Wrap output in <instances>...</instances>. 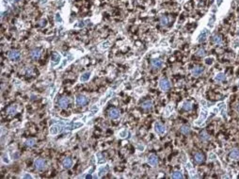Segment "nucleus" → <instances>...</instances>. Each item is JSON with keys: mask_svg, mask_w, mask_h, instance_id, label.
Returning <instances> with one entry per match:
<instances>
[{"mask_svg": "<svg viewBox=\"0 0 239 179\" xmlns=\"http://www.w3.org/2000/svg\"><path fill=\"white\" fill-rule=\"evenodd\" d=\"M207 102L205 100H201V113H200V116L198 118L197 121L194 122V125H197V126H201L205 122L206 119L208 118L209 115V109L207 108Z\"/></svg>", "mask_w": 239, "mask_h": 179, "instance_id": "1", "label": "nucleus"}, {"mask_svg": "<svg viewBox=\"0 0 239 179\" xmlns=\"http://www.w3.org/2000/svg\"><path fill=\"white\" fill-rule=\"evenodd\" d=\"M211 111L217 115H220L222 118H226V112H227V106L225 102H220L217 104L216 106L211 108Z\"/></svg>", "mask_w": 239, "mask_h": 179, "instance_id": "2", "label": "nucleus"}, {"mask_svg": "<svg viewBox=\"0 0 239 179\" xmlns=\"http://www.w3.org/2000/svg\"><path fill=\"white\" fill-rule=\"evenodd\" d=\"M215 6H216V5H214L213 9H212L213 12L209 14V19H208V22H207V27H208L209 29H213V28L215 27V26H216L217 17H216V14H215V10H216Z\"/></svg>", "mask_w": 239, "mask_h": 179, "instance_id": "3", "label": "nucleus"}, {"mask_svg": "<svg viewBox=\"0 0 239 179\" xmlns=\"http://www.w3.org/2000/svg\"><path fill=\"white\" fill-rule=\"evenodd\" d=\"M210 32H211V30H210L208 27H205V28H203V29H202L197 38V42H205V41L208 39L209 35H210Z\"/></svg>", "mask_w": 239, "mask_h": 179, "instance_id": "4", "label": "nucleus"}, {"mask_svg": "<svg viewBox=\"0 0 239 179\" xmlns=\"http://www.w3.org/2000/svg\"><path fill=\"white\" fill-rule=\"evenodd\" d=\"M63 130H64L63 129V124H62V122H59V124H56V125H52V126L50 127L49 132H50V134H51L52 136H56V135L61 133Z\"/></svg>", "mask_w": 239, "mask_h": 179, "instance_id": "5", "label": "nucleus"}, {"mask_svg": "<svg viewBox=\"0 0 239 179\" xmlns=\"http://www.w3.org/2000/svg\"><path fill=\"white\" fill-rule=\"evenodd\" d=\"M153 130L157 135H164L166 133V126L162 122H155L153 125Z\"/></svg>", "mask_w": 239, "mask_h": 179, "instance_id": "6", "label": "nucleus"}, {"mask_svg": "<svg viewBox=\"0 0 239 179\" xmlns=\"http://www.w3.org/2000/svg\"><path fill=\"white\" fill-rule=\"evenodd\" d=\"M159 88L162 92H167L170 89V82L167 78H162L159 80Z\"/></svg>", "mask_w": 239, "mask_h": 179, "instance_id": "7", "label": "nucleus"}, {"mask_svg": "<svg viewBox=\"0 0 239 179\" xmlns=\"http://www.w3.org/2000/svg\"><path fill=\"white\" fill-rule=\"evenodd\" d=\"M185 167H186V169H187L188 172H189V176L191 177V178H195V177H197V171H196V169L193 167L192 164H191L189 161L186 162Z\"/></svg>", "mask_w": 239, "mask_h": 179, "instance_id": "8", "label": "nucleus"}, {"mask_svg": "<svg viewBox=\"0 0 239 179\" xmlns=\"http://www.w3.org/2000/svg\"><path fill=\"white\" fill-rule=\"evenodd\" d=\"M8 57H9V59H10V60L18 61L19 59H20V57H21V54H20V52L17 51V50H12V51H10V52L9 53Z\"/></svg>", "mask_w": 239, "mask_h": 179, "instance_id": "9", "label": "nucleus"}, {"mask_svg": "<svg viewBox=\"0 0 239 179\" xmlns=\"http://www.w3.org/2000/svg\"><path fill=\"white\" fill-rule=\"evenodd\" d=\"M75 101H76V104H77L78 106L84 107V106H86V105H87L88 99H87V97L84 96V95H82V94H79V95H77V96H76Z\"/></svg>", "mask_w": 239, "mask_h": 179, "instance_id": "10", "label": "nucleus"}, {"mask_svg": "<svg viewBox=\"0 0 239 179\" xmlns=\"http://www.w3.org/2000/svg\"><path fill=\"white\" fill-rule=\"evenodd\" d=\"M34 165L38 171H42L45 168V161L42 158H37L34 161Z\"/></svg>", "mask_w": 239, "mask_h": 179, "instance_id": "11", "label": "nucleus"}, {"mask_svg": "<svg viewBox=\"0 0 239 179\" xmlns=\"http://www.w3.org/2000/svg\"><path fill=\"white\" fill-rule=\"evenodd\" d=\"M151 64H152V67L155 69H160L161 67H163V65H164V62H163V60L160 59H152V61H151Z\"/></svg>", "mask_w": 239, "mask_h": 179, "instance_id": "12", "label": "nucleus"}, {"mask_svg": "<svg viewBox=\"0 0 239 179\" xmlns=\"http://www.w3.org/2000/svg\"><path fill=\"white\" fill-rule=\"evenodd\" d=\"M108 116H109V118L110 119H112V120H116V119H118V118L120 117V110L118 109V108H111L110 110H109V112H108Z\"/></svg>", "mask_w": 239, "mask_h": 179, "instance_id": "13", "label": "nucleus"}, {"mask_svg": "<svg viewBox=\"0 0 239 179\" xmlns=\"http://www.w3.org/2000/svg\"><path fill=\"white\" fill-rule=\"evenodd\" d=\"M147 161H148V163L151 165V166L155 167V166L157 165V163H158V158H157V156L155 155L152 154V155H150L149 156H148Z\"/></svg>", "mask_w": 239, "mask_h": 179, "instance_id": "14", "label": "nucleus"}, {"mask_svg": "<svg viewBox=\"0 0 239 179\" xmlns=\"http://www.w3.org/2000/svg\"><path fill=\"white\" fill-rule=\"evenodd\" d=\"M60 59H61L60 55L58 54V53H54V54H52V56H51V65H52V67H54V66H56V64L59 63V61H60Z\"/></svg>", "mask_w": 239, "mask_h": 179, "instance_id": "15", "label": "nucleus"}, {"mask_svg": "<svg viewBox=\"0 0 239 179\" xmlns=\"http://www.w3.org/2000/svg\"><path fill=\"white\" fill-rule=\"evenodd\" d=\"M173 111H174L173 104L172 103L169 104V105H168V106H167L164 109V116L165 117H169V116L171 115V113L173 112Z\"/></svg>", "mask_w": 239, "mask_h": 179, "instance_id": "16", "label": "nucleus"}, {"mask_svg": "<svg viewBox=\"0 0 239 179\" xmlns=\"http://www.w3.org/2000/svg\"><path fill=\"white\" fill-rule=\"evenodd\" d=\"M113 94H114V92H113L112 90H108V92L106 93V95H105V96L101 99V101H100V105H104V104H106V102L107 101V100H109L110 97L113 96Z\"/></svg>", "mask_w": 239, "mask_h": 179, "instance_id": "17", "label": "nucleus"}, {"mask_svg": "<svg viewBox=\"0 0 239 179\" xmlns=\"http://www.w3.org/2000/svg\"><path fill=\"white\" fill-rule=\"evenodd\" d=\"M69 103H70L69 98L68 97H65V96L62 97V98H60L59 99V105L61 108H66L67 107L69 106Z\"/></svg>", "mask_w": 239, "mask_h": 179, "instance_id": "18", "label": "nucleus"}, {"mask_svg": "<svg viewBox=\"0 0 239 179\" xmlns=\"http://www.w3.org/2000/svg\"><path fill=\"white\" fill-rule=\"evenodd\" d=\"M202 72H203V68L202 67H200V66H196L195 68H193V70L191 71V74H192L193 76L195 77H198L200 75H202Z\"/></svg>", "mask_w": 239, "mask_h": 179, "instance_id": "19", "label": "nucleus"}, {"mask_svg": "<svg viewBox=\"0 0 239 179\" xmlns=\"http://www.w3.org/2000/svg\"><path fill=\"white\" fill-rule=\"evenodd\" d=\"M109 171V166L108 165H106V166H102L98 171V177H102L104 174H106V172Z\"/></svg>", "mask_w": 239, "mask_h": 179, "instance_id": "20", "label": "nucleus"}, {"mask_svg": "<svg viewBox=\"0 0 239 179\" xmlns=\"http://www.w3.org/2000/svg\"><path fill=\"white\" fill-rule=\"evenodd\" d=\"M62 165H63V167L65 168V169H70V168H72V166H73V160L69 158H66L65 159L63 160Z\"/></svg>", "mask_w": 239, "mask_h": 179, "instance_id": "21", "label": "nucleus"}, {"mask_svg": "<svg viewBox=\"0 0 239 179\" xmlns=\"http://www.w3.org/2000/svg\"><path fill=\"white\" fill-rule=\"evenodd\" d=\"M89 78H90V73L89 72H86V73L81 75V76L79 78V81L80 82H87Z\"/></svg>", "mask_w": 239, "mask_h": 179, "instance_id": "22", "label": "nucleus"}, {"mask_svg": "<svg viewBox=\"0 0 239 179\" xmlns=\"http://www.w3.org/2000/svg\"><path fill=\"white\" fill-rule=\"evenodd\" d=\"M96 158H97V164L101 165V164H105V163H106V158H105V156H104L101 153H97Z\"/></svg>", "mask_w": 239, "mask_h": 179, "instance_id": "23", "label": "nucleus"}, {"mask_svg": "<svg viewBox=\"0 0 239 179\" xmlns=\"http://www.w3.org/2000/svg\"><path fill=\"white\" fill-rule=\"evenodd\" d=\"M225 79H226V75H225V74H223V73L217 74L216 76H215V80H216L217 82H222V81H224Z\"/></svg>", "mask_w": 239, "mask_h": 179, "instance_id": "24", "label": "nucleus"}, {"mask_svg": "<svg viewBox=\"0 0 239 179\" xmlns=\"http://www.w3.org/2000/svg\"><path fill=\"white\" fill-rule=\"evenodd\" d=\"M230 156H231V158L234 160H239V150L238 149H234V150L231 152Z\"/></svg>", "mask_w": 239, "mask_h": 179, "instance_id": "25", "label": "nucleus"}, {"mask_svg": "<svg viewBox=\"0 0 239 179\" xmlns=\"http://www.w3.org/2000/svg\"><path fill=\"white\" fill-rule=\"evenodd\" d=\"M194 158H195V160H196V162H198V163H202V161L204 160L203 155H202V153H200V152H198V153L195 154Z\"/></svg>", "mask_w": 239, "mask_h": 179, "instance_id": "26", "label": "nucleus"}, {"mask_svg": "<svg viewBox=\"0 0 239 179\" xmlns=\"http://www.w3.org/2000/svg\"><path fill=\"white\" fill-rule=\"evenodd\" d=\"M141 107H142V108L146 109V110H149V109H151V108H152V102L150 101V100L143 102L142 105H141Z\"/></svg>", "mask_w": 239, "mask_h": 179, "instance_id": "27", "label": "nucleus"}, {"mask_svg": "<svg viewBox=\"0 0 239 179\" xmlns=\"http://www.w3.org/2000/svg\"><path fill=\"white\" fill-rule=\"evenodd\" d=\"M30 56H31V58H32L33 59H38L39 58H40V56H41V51H40V49H35V50H33V51L30 53Z\"/></svg>", "mask_w": 239, "mask_h": 179, "instance_id": "28", "label": "nucleus"}, {"mask_svg": "<svg viewBox=\"0 0 239 179\" xmlns=\"http://www.w3.org/2000/svg\"><path fill=\"white\" fill-rule=\"evenodd\" d=\"M232 49L236 50V51L239 49V37L235 38V39L232 40Z\"/></svg>", "mask_w": 239, "mask_h": 179, "instance_id": "29", "label": "nucleus"}, {"mask_svg": "<svg viewBox=\"0 0 239 179\" xmlns=\"http://www.w3.org/2000/svg\"><path fill=\"white\" fill-rule=\"evenodd\" d=\"M109 44H110V42L109 41H106V42H102L101 44L99 45V49H101V50H106L109 47Z\"/></svg>", "mask_w": 239, "mask_h": 179, "instance_id": "30", "label": "nucleus"}, {"mask_svg": "<svg viewBox=\"0 0 239 179\" xmlns=\"http://www.w3.org/2000/svg\"><path fill=\"white\" fill-rule=\"evenodd\" d=\"M17 105H12V106H10L9 108H8V113L9 114H10V115H13V114H15L17 111Z\"/></svg>", "mask_w": 239, "mask_h": 179, "instance_id": "31", "label": "nucleus"}, {"mask_svg": "<svg viewBox=\"0 0 239 179\" xmlns=\"http://www.w3.org/2000/svg\"><path fill=\"white\" fill-rule=\"evenodd\" d=\"M213 42L215 44H221L222 43V39L219 35H215L213 37Z\"/></svg>", "mask_w": 239, "mask_h": 179, "instance_id": "32", "label": "nucleus"}, {"mask_svg": "<svg viewBox=\"0 0 239 179\" xmlns=\"http://www.w3.org/2000/svg\"><path fill=\"white\" fill-rule=\"evenodd\" d=\"M183 108L184 110L185 111H190L192 109V104L190 103V102H185L183 104Z\"/></svg>", "mask_w": 239, "mask_h": 179, "instance_id": "33", "label": "nucleus"}, {"mask_svg": "<svg viewBox=\"0 0 239 179\" xmlns=\"http://www.w3.org/2000/svg\"><path fill=\"white\" fill-rule=\"evenodd\" d=\"M214 62H215V58L214 57H208V58H206V59H204V63L208 66L212 65Z\"/></svg>", "mask_w": 239, "mask_h": 179, "instance_id": "34", "label": "nucleus"}, {"mask_svg": "<svg viewBox=\"0 0 239 179\" xmlns=\"http://www.w3.org/2000/svg\"><path fill=\"white\" fill-rule=\"evenodd\" d=\"M181 133H183L184 135H187L190 133V127L187 125H183L181 127Z\"/></svg>", "mask_w": 239, "mask_h": 179, "instance_id": "35", "label": "nucleus"}, {"mask_svg": "<svg viewBox=\"0 0 239 179\" xmlns=\"http://www.w3.org/2000/svg\"><path fill=\"white\" fill-rule=\"evenodd\" d=\"M171 177H172V178H176V179H180V178H183V174H182L181 172H179V171H175V172H172Z\"/></svg>", "mask_w": 239, "mask_h": 179, "instance_id": "36", "label": "nucleus"}, {"mask_svg": "<svg viewBox=\"0 0 239 179\" xmlns=\"http://www.w3.org/2000/svg\"><path fill=\"white\" fill-rule=\"evenodd\" d=\"M119 137L120 138H122V139H124V138H126L127 135H128V131H127V129H125V128H123V129H122L121 131L119 132Z\"/></svg>", "mask_w": 239, "mask_h": 179, "instance_id": "37", "label": "nucleus"}, {"mask_svg": "<svg viewBox=\"0 0 239 179\" xmlns=\"http://www.w3.org/2000/svg\"><path fill=\"white\" fill-rule=\"evenodd\" d=\"M35 143H36L35 139H26V146H28V147H32V146H34Z\"/></svg>", "mask_w": 239, "mask_h": 179, "instance_id": "38", "label": "nucleus"}, {"mask_svg": "<svg viewBox=\"0 0 239 179\" xmlns=\"http://www.w3.org/2000/svg\"><path fill=\"white\" fill-rule=\"evenodd\" d=\"M160 23H161V26H165L168 25V18L166 16H162L160 18Z\"/></svg>", "mask_w": 239, "mask_h": 179, "instance_id": "39", "label": "nucleus"}, {"mask_svg": "<svg viewBox=\"0 0 239 179\" xmlns=\"http://www.w3.org/2000/svg\"><path fill=\"white\" fill-rule=\"evenodd\" d=\"M201 138H202V141H208L209 136H208V134L206 133V131H202V133H201Z\"/></svg>", "mask_w": 239, "mask_h": 179, "instance_id": "40", "label": "nucleus"}, {"mask_svg": "<svg viewBox=\"0 0 239 179\" xmlns=\"http://www.w3.org/2000/svg\"><path fill=\"white\" fill-rule=\"evenodd\" d=\"M218 159V156L215 153H210L209 154V160L210 161H215V160Z\"/></svg>", "mask_w": 239, "mask_h": 179, "instance_id": "41", "label": "nucleus"}, {"mask_svg": "<svg viewBox=\"0 0 239 179\" xmlns=\"http://www.w3.org/2000/svg\"><path fill=\"white\" fill-rule=\"evenodd\" d=\"M197 56H199V57H204V56H205V50H204L203 48H200V49L197 51Z\"/></svg>", "mask_w": 239, "mask_h": 179, "instance_id": "42", "label": "nucleus"}, {"mask_svg": "<svg viewBox=\"0 0 239 179\" xmlns=\"http://www.w3.org/2000/svg\"><path fill=\"white\" fill-rule=\"evenodd\" d=\"M56 22H61L62 20H61V17H60V14L58 12V13L56 14Z\"/></svg>", "mask_w": 239, "mask_h": 179, "instance_id": "43", "label": "nucleus"}, {"mask_svg": "<svg viewBox=\"0 0 239 179\" xmlns=\"http://www.w3.org/2000/svg\"><path fill=\"white\" fill-rule=\"evenodd\" d=\"M23 178H33V176L29 174H27V172H25L23 175Z\"/></svg>", "mask_w": 239, "mask_h": 179, "instance_id": "44", "label": "nucleus"}, {"mask_svg": "<svg viewBox=\"0 0 239 179\" xmlns=\"http://www.w3.org/2000/svg\"><path fill=\"white\" fill-rule=\"evenodd\" d=\"M222 2H223V0H216V5L218 6V7H219Z\"/></svg>", "mask_w": 239, "mask_h": 179, "instance_id": "45", "label": "nucleus"}, {"mask_svg": "<svg viewBox=\"0 0 239 179\" xmlns=\"http://www.w3.org/2000/svg\"><path fill=\"white\" fill-rule=\"evenodd\" d=\"M32 72H33V71H32V68H31V67H29V68H27V71H26V74H27V75H31V74H32Z\"/></svg>", "mask_w": 239, "mask_h": 179, "instance_id": "46", "label": "nucleus"}, {"mask_svg": "<svg viewBox=\"0 0 239 179\" xmlns=\"http://www.w3.org/2000/svg\"><path fill=\"white\" fill-rule=\"evenodd\" d=\"M46 23H47V21H46V20H45V19H44V20H42V23H41V26H46Z\"/></svg>", "mask_w": 239, "mask_h": 179, "instance_id": "47", "label": "nucleus"}, {"mask_svg": "<svg viewBox=\"0 0 239 179\" xmlns=\"http://www.w3.org/2000/svg\"><path fill=\"white\" fill-rule=\"evenodd\" d=\"M144 148H145V147H144V145H139V146H138V149H139L140 151H143V150H144Z\"/></svg>", "mask_w": 239, "mask_h": 179, "instance_id": "48", "label": "nucleus"}, {"mask_svg": "<svg viewBox=\"0 0 239 179\" xmlns=\"http://www.w3.org/2000/svg\"><path fill=\"white\" fill-rule=\"evenodd\" d=\"M178 1L180 4H184V3H185V1H187V0H178Z\"/></svg>", "mask_w": 239, "mask_h": 179, "instance_id": "49", "label": "nucleus"}, {"mask_svg": "<svg viewBox=\"0 0 239 179\" xmlns=\"http://www.w3.org/2000/svg\"><path fill=\"white\" fill-rule=\"evenodd\" d=\"M236 110L239 112V104H238V105H237V106H236Z\"/></svg>", "mask_w": 239, "mask_h": 179, "instance_id": "50", "label": "nucleus"}, {"mask_svg": "<svg viewBox=\"0 0 239 179\" xmlns=\"http://www.w3.org/2000/svg\"><path fill=\"white\" fill-rule=\"evenodd\" d=\"M238 86H239V80H238Z\"/></svg>", "mask_w": 239, "mask_h": 179, "instance_id": "51", "label": "nucleus"}, {"mask_svg": "<svg viewBox=\"0 0 239 179\" xmlns=\"http://www.w3.org/2000/svg\"><path fill=\"white\" fill-rule=\"evenodd\" d=\"M15 1H19V0H15Z\"/></svg>", "mask_w": 239, "mask_h": 179, "instance_id": "52", "label": "nucleus"}, {"mask_svg": "<svg viewBox=\"0 0 239 179\" xmlns=\"http://www.w3.org/2000/svg\"><path fill=\"white\" fill-rule=\"evenodd\" d=\"M238 35H239V30H238Z\"/></svg>", "mask_w": 239, "mask_h": 179, "instance_id": "53", "label": "nucleus"}]
</instances>
